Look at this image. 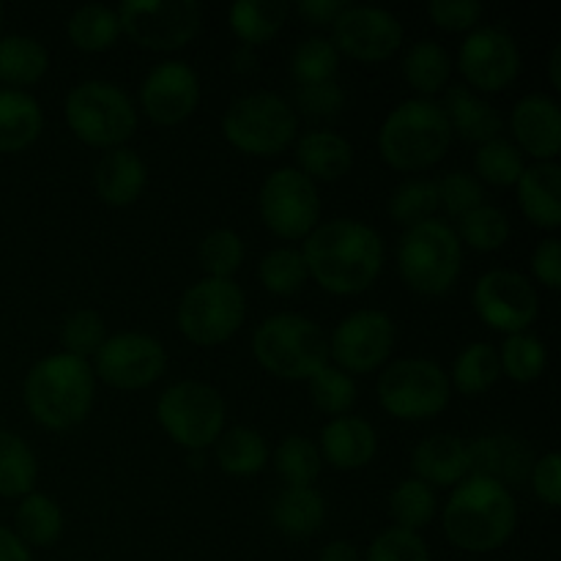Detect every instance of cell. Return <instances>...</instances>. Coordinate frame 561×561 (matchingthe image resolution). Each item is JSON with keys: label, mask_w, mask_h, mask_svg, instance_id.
Returning a JSON list of instances; mask_svg holds the SVG:
<instances>
[{"label": "cell", "mask_w": 561, "mask_h": 561, "mask_svg": "<svg viewBox=\"0 0 561 561\" xmlns=\"http://www.w3.org/2000/svg\"><path fill=\"white\" fill-rule=\"evenodd\" d=\"M307 274L334 296H356L370 288L383 268V239L359 219L321 222L301 244Z\"/></svg>", "instance_id": "cell-1"}, {"label": "cell", "mask_w": 561, "mask_h": 561, "mask_svg": "<svg viewBox=\"0 0 561 561\" xmlns=\"http://www.w3.org/2000/svg\"><path fill=\"white\" fill-rule=\"evenodd\" d=\"M444 535L466 553H493L515 535L518 504L510 488L469 474L453 488L442 513Z\"/></svg>", "instance_id": "cell-2"}, {"label": "cell", "mask_w": 561, "mask_h": 561, "mask_svg": "<svg viewBox=\"0 0 561 561\" xmlns=\"http://www.w3.org/2000/svg\"><path fill=\"white\" fill-rule=\"evenodd\" d=\"M25 409L47 431H69L93 409L96 376L88 359L71 354H49L27 370L22 383Z\"/></svg>", "instance_id": "cell-3"}, {"label": "cell", "mask_w": 561, "mask_h": 561, "mask_svg": "<svg viewBox=\"0 0 561 561\" xmlns=\"http://www.w3.org/2000/svg\"><path fill=\"white\" fill-rule=\"evenodd\" d=\"M449 146H453V126L436 99H405L383 118L378 131V151L383 162L409 173L442 162Z\"/></svg>", "instance_id": "cell-4"}, {"label": "cell", "mask_w": 561, "mask_h": 561, "mask_svg": "<svg viewBox=\"0 0 561 561\" xmlns=\"http://www.w3.org/2000/svg\"><path fill=\"white\" fill-rule=\"evenodd\" d=\"M252 354L272 376L307 381L329 365V337L312 318L274 312L252 334Z\"/></svg>", "instance_id": "cell-5"}, {"label": "cell", "mask_w": 561, "mask_h": 561, "mask_svg": "<svg viewBox=\"0 0 561 561\" xmlns=\"http://www.w3.org/2000/svg\"><path fill=\"white\" fill-rule=\"evenodd\" d=\"M398 268L416 294H447L463 268V244L453 225L433 217L405 228L398 241Z\"/></svg>", "instance_id": "cell-6"}, {"label": "cell", "mask_w": 561, "mask_h": 561, "mask_svg": "<svg viewBox=\"0 0 561 561\" xmlns=\"http://www.w3.org/2000/svg\"><path fill=\"white\" fill-rule=\"evenodd\" d=\"M299 113L274 91H252L230 102L222 115V135L233 148L255 157L283 153L296 140Z\"/></svg>", "instance_id": "cell-7"}, {"label": "cell", "mask_w": 561, "mask_h": 561, "mask_svg": "<svg viewBox=\"0 0 561 561\" xmlns=\"http://www.w3.org/2000/svg\"><path fill=\"white\" fill-rule=\"evenodd\" d=\"M64 113L77 140L96 148L124 146L137 129L135 102L110 80H85L71 88Z\"/></svg>", "instance_id": "cell-8"}, {"label": "cell", "mask_w": 561, "mask_h": 561, "mask_svg": "<svg viewBox=\"0 0 561 561\" xmlns=\"http://www.w3.org/2000/svg\"><path fill=\"white\" fill-rule=\"evenodd\" d=\"M378 403L394 420H431L442 414L453 398L449 373L425 356H405L383 367L378 376Z\"/></svg>", "instance_id": "cell-9"}, {"label": "cell", "mask_w": 561, "mask_h": 561, "mask_svg": "<svg viewBox=\"0 0 561 561\" xmlns=\"http://www.w3.org/2000/svg\"><path fill=\"white\" fill-rule=\"evenodd\" d=\"M225 398L206 381H175L157 400V422L168 438L190 453H203L225 431Z\"/></svg>", "instance_id": "cell-10"}, {"label": "cell", "mask_w": 561, "mask_h": 561, "mask_svg": "<svg viewBox=\"0 0 561 561\" xmlns=\"http://www.w3.org/2000/svg\"><path fill=\"white\" fill-rule=\"evenodd\" d=\"M247 318V296L236 279L203 277L184 290L175 310L181 334L195 345H219L233 337Z\"/></svg>", "instance_id": "cell-11"}, {"label": "cell", "mask_w": 561, "mask_h": 561, "mask_svg": "<svg viewBox=\"0 0 561 561\" xmlns=\"http://www.w3.org/2000/svg\"><path fill=\"white\" fill-rule=\"evenodd\" d=\"M257 208L274 236L296 241L307 239L318 228L321 197L316 181L307 179L294 164H285L266 175L257 195Z\"/></svg>", "instance_id": "cell-12"}, {"label": "cell", "mask_w": 561, "mask_h": 561, "mask_svg": "<svg viewBox=\"0 0 561 561\" xmlns=\"http://www.w3.org/2000/svg\"><path fill=\"white\" fill-rule=\"evenodd\" d=\"M115 11L131 42L159 53L186 47L203 25L197 0H124Z\"/></svg>", "instance_id": "cell-13"}, {"label": "cell", "mask_w": 561, "mask_h": 561, "mask_svg": "<svg viewBox=\"0 0 561 561\" xmlns=\"http://www.w3.org/2000/svg\"><path fill=\"white\" fill-rule=\"evenodd\" d=\"M477 316L504 334H520L540 316L535 283L515 268H491L482 274L471 294Z\"/></svg>", "instance_id": "cell-14"}, {"label": "cell", "mask_w": 561, "mask_h": 561, "mask_svg": "<svg viewBox=\"0 0 561 561\" xmlns=\"http://www.w3.org/2000/svg\"><path fill=\"white\" fill-rule=\"evenodd\" d=\"M398 340L394 321L383 310H356L334 327L329 337V359L340 370L373 373L387 365Z\"/></svg>", "instance_id": "cell-15"}, {"label": "cell", "mask_w": 561, "mask_h": 561, "mask_svg": "<svg viewBox=\"0 0 561 561\" xmlns=\"http://www.w3.org/2000/svg\"><path fill=\"white\" fill-rule=\"evenodd\" d=\"M93 376L115 389H146L159 381L168 367V351L157 337L142 332H121L93 354Z\"/></svg>", "instance_id": "cell-16"}, {"label": "cell", "mask_w": 561, "mask_h": 561, "mask_svg": "<svg viewBox=\"0 0 561 561\" xmlns=\"http://www.w3.org/2000/svg\"><path fill=\"white\" fill-rule=\"evenodd\" d=\"M458 66L469 85L480 91H504L520 75V49L502 25H477L460 44Z\"/></svg>", "instance_id": "cell-17"}, {"label": "cell", "mask_w": 561, "mask_h": 561, "mask_svg": "<svg viewBox=\"0 0 561 561\" xmlns=\"http://www.w3.org/2000/svg\"><path fill=\"white\" fill-rule=\"evenodd\" d=\"M332 44L337 53L356 60L378 64L394 55L403 44V22L381 5L348 3L332 22Z\"/></svg>", "instance_id": "cell-18"}, {"label": "cell", "mask_w": 561, "mask_h": 561, "mask_svg": "<svg viewBox=\"0 0 561 561\" xmlns=\"http://www.w3.org/2000/svg\"><path fill=\"white\" fill-rule=\"evenodd\" d=\"M201 104V77L186 60H162L140 82V107L151 121L175 126Z\"/></svg>", "instance_id": "cell-19"}, {"label": "cell", "mask_w": 561, "mask_h": 561, "mask_svg": "<svg viewBox=\"0 0 561 561\" xmlns=\"http://www.w3.org/2000/svg\"><path fill=\"white\" fill-rule=\"evenodd\" d=\"M535 460L529 444L515 433H485L469 444V474L485 477L504 488L529 482Z\"/></svg>", "instance_id": "cell-20"}, {"label": "cell", "mask_w": 561, "mask_h": 561, "mask_svg": "<svg viewBox=\"0 0 561 561\" xmlns=\"http://www.w3.org/2000/svg\"><path fill=\"white\" fill-rule=\"evenodd\" d=\"M510 129L520 151L531 153L537 162H557L561 148V110L548 93H526L513 104Z\"/></svg>", "instance_id": "cell-21"}, {"label": "cell", "mask_w": 561, "mask_h": 561, "mask_svg": "<svg viewBox=\"0 0 561 561\" xmlns=\"http://www.w3.org/2000/svg\"><path fill=\"white\" fill-rule=\"evenodd\" d=\"M416 480L431 488H455L469 477V444L453 433H433L411 455Z\"/></svg>", "instance_id": "cell-22"}, {"label": "cell", "mask_w": 561, "mask_h": 561, "mask_svg": "<svg viewBox=\"0 0 561 561\" xmlns=\"http://www.w3.org/2000/svg\"><path fill=\"white\" fill-rule=\"evenodd\" d=\"M321 458L343 471L362 469L378 453V433L362 416H334L321 431Z\"/></svg>", "instance_id": "cell-23"}, {"label": "cell", "mask_w": 561, "mask_h": 561, "mask_svg": "<svg viewBox=\"0 0 561 561\" xmlns=\"http://www.w3.org/2000/svg\"><path fill=\"white\" fill-rule=\"evenodd\" d=\"M148 184V168L129 146L107 148L93 170V190L107 206H131Z\"/></svg>", "instance_id": "cell-24"}, {"label": "cell", "mask_w": 561, "mask_h": 561, "mask_svg": "<svg viewBox=\"0 0 561 561\" xmlns=\"http://www.w3.org/2000/svg\"><path fill=\"white\" fill-rule=\"evenodd\" d=\"M518 203L531 225L557 230L561 225V168L559 162H535L518 179Z\"/></svg>", "instance_id": "cell-25"}, {"label": "cell", "mask_w": 561, "mask_h": 561, "mask_svg": "<svg viewBox=\"0 0 561 561\" xmlns=\"http://www.w3.org/2000/svg\"><path fill=\"white\" fill-rule=\"evenodd\" d=\"M442 107L453 126V135H460L466 142H477V146L499 137L504 126L502 113L488 99L477 96L469 85L447 88Z\"/></svg>", "instance_id": "cell-26"}, {"label": "cell", "mask_w": 561, "mask_h": 561, "mask_svg": "<svg viewBox=\"0 0 561 561\" xmlns=\"http://www.w3.org/2000/svg\"><path fill=\"white\" fill-rule=\"evenodd\" d=\"M354 164V148L332 129H312L296 140V168L312 181H337Z\"/></svg>", "instance_id": "cell-27"}, {"label": "cell", "mask_w": 561, "mask_h": 561, "mask_svg": "<svg viewBox=\"0 0 561 561\" xmlns=\"http://www.w3.org/2000/svg\"><path fill=\"white\" fill-rule=\"evenodd\" d=\"M272 520L285 537L307 540L327 520V499L312 485H288L272 504Z\"/></svg>", "instance_id": "cell-28"}, {"label": "cell", "mask_w": 561, "mask_h": 561, "mask_svg": "<svg viewBox=\"0 0 561 561\" xmlns=\"http://www.w3.org/2000/svg\"><path fill=\"white\" fill-rule=\"evenodd\" d=\"M44 113L36 96L14 88H0V153H16L42 135Z\"/></svg>", "instance_id": "cell-29"}, {"label": "cell", "mask_w": 561, "mask_h": 561, "mask_svg": "<svg viewBox=\"0 0 561 561\" xmlns=\"http://www.w3.org/2000/svg\"><path fill=\"white\" fill-rule=\"evenodd\" d=\"M49 69V53L38 38L25 33L0 36V82L14 91L36 85Z\"/></svg>", "instance_id": "cell-30"}, {"label": "cell", "mask_w": 561, "mask_h": 561, "mask_svg": "<svg viewBox=\"0 0 561 561\" xmlns=\"http://www.w3.org/2000/svg\"><path fill=\"white\" fill-rule=\"evenodd\" d=\"M403 77L420 96L431 99L433 93L449 88L453 77V58L447 47L433 38H420L403 55Z\"/></svg>", "instance_id": "cell-31"}, {"label": "cell", "mask_w": 561, "mask_h": 561, "mask_svg": "<svg viewBox=\"0 0 561 561\" xmlns=\"http://www.w3.org/2000/svg\"><path fill=\"white\" fill-rule=\"evenodd\" d=\"M214 458L219 469L230 477H252L263 471L268 463V444L255 427L236 425L222 431V436L214 444Z\"/></svg>", "instance_id": "cell-32"}, {"label": "cell", "mask_w": 561, "mask_h": 561, "mask_svg": "<svg viewBox=\"0 0 561 561\" xmlns=\"http://www.w3.org/2000/svg\"><path fill=\"white\" fill-rule=\"evenodd\" d=\"M64 535V510L47 493L31 491L16 507V537L27 548H47Z\"/></svg>", "instance_id": "cell-33"}, {"label": "cell", "mask_w": 561, "mask_h": 561, "mask_svg": "<svg viewBox=\"0 0 561 561\" xmlns=\"http://www.w3.org/2000/svg\"><path fill=\"white\" fill-rule=\"evenodd\" d=\"M288 20V3L285 0H236L228 11L230 31L252 47L266 44L279 33Z\"/></svg>", "instance_id": "cell-34"}, {"label": "cell", "mask_w": 561, "mask_h": 561, "mask_svg": "<svg viewBox=\"0 0 561 561\" xmlns=\"http://www.w3.org/2000/svg\"><path fill=\"white\" fill-rule=\"evenodd\" d=\"M66 33H69L71 44L85 53H104L113 47L121 36L118 11L110 9L104 3H85L77 5L71 11L69 22H66Z\"/></svg>", "instance_id": "cell-35"}, {"label": "cell", "mask_w": 561, "mask_h": 561, "mask_svg": "<svg viewBox=\"0 0 561 561\" xmlns=\"http://www.w3.org/2000/svg\"><path fill=\"white\" fill-rule=\"evenodd\" d=\"M502 378V365H499V351L491 343H469L458 356H455L453 376L449 383L458 389L460 394H485L488 389L496 387Z\"/></svg>", "instance_id": "cell-36"}, {"label": "cell", "mask_w": 561, "mask_h": 561, "mask_svg": "<svg viewBox=\"0 0 561 561\" xmlns=\"http://www.w3.org/2000/svg\"><path fill=\"white\" fill-rule=\"evenodd\" d=\"M36 477L38 463L31 444L16 436V433L0 427V496H27L36 485Z\"/></svg>", "instance_id": "cell-37"}, {"label": "cell", "mask_w": 561, "mask_h": 561, "mask_svg": "<svg viewBox=\"0 0 561 561\" xmlns=\"http://www.w3.org/2000/svg\"><path fill=\"white\" fill-rule=\"evenodd\" d=\"M436 493L427 482L409 477V480H400L394 485L392 496H389V515L398 524V529L420 531L436 515Z\"/></svg>", "instance_id": "cell-38"}, {"label": "cell", "mask_w": 561, "mask_h": 561, "mask_svg": "<svg viewBox=\"0 0 561 561\" xmlns=\"http://www.w3.org/2000/svg\"><path fill=\"white\" fill-rule=\"evenodd\" d=\"M499 365H502V376L513 378L515 383H531L546 370L548 348L540 337L529 332L507 334L499 348Z\"/></svg>", "instance_id": "cell-39"}, {"label": "cell", "mask_w": 561, "mask_h": 561, "mask_svg": "<svg viewBox=\"0 0 561 561\" xmlns=\"http://www.w3.org/2000/svg\"><path fill=\"white\" fill-rule=\"evenodd\" d=\"M257 277H261L263 288L268 294L294 296L305 288L310 274H307V263L301 257V250H296V247H274V250H268L261 257Z\"/></svg>", "instance_id": "cell-40"}, {"label": "cell", "mask_w": 561, "mask_h": 561, "mask_svg": "<svg viewBox=\"0 0 561 561\" xmlns=\"http://www.w3.org/2000/svg\"><path fill=\"white\" fill-rule=\"evenodd\" d=\"M455 233H458L460 244L466 241L471 250L493 252L502 250V247L507 244L513 228H510V217L502 208L482 203L474 211L463 214V217L458 219V230H455Z\"/></svg>", "instance_id": "cell-41"}, {"label": "cell", "mask_w": 561, "mask_h": 561, "mask_svg": "<svg viewBox=\"0 0 561 561\" xmlns=\"http://www.w3.org/2000/svg\"><path fill=\"white\" fill-rule=\"evenodd\" d=\"M474 168L482 181L493 186H513L518 184L520 173L526 170L524 151L507 137H493V140L477 146Z\"/></svg>", "instance_id": "cell-42"}, {"label": "cell", "mask_w": 561, "mask_h": 561, "mask_svg": "<svg viewBox=\"0 0 561 561\" xmlns=\"http://www.w3.org/2000/svg\"><path fill=\"white\" fill-rule=\"evenodd\" d=\"M321 463L323 458L318 444L299 433L285 436L274 453V466L288 485H312L321 474Z\"/></svg>", "instance_id": "cell-43"}, {"label": "cell", "mask_w": 561, "mask_h": 561, "mask_svg": "<svg viewBox=\"0 0 561 561\" xmlns=\"http://www.w3.org/2000/svg\"><path fill=\"white\" fill-rule=\"evenodd\" d=\"M340 53L327 36H310L290 55V75L299 85L310 82H327L337 77Z\"/></svg>", "instance_id": "cell-44"}, {"label": "cell", "mask_w": 561, "mask_h": 561, "mask_svg": "<svg viewBox=\"0 0 561 561\" xmlns=\"http://www.w3.org/2000/svg\"><path fill=\"white\" fill-rule=\"evenodd\" d=\"M438 211V190L431 179H405L389 197V217L403 228L433 219Z\"/></svg>", "instance_id": "cell-45"}, {"label": "cell", "mask_w": 561, "mask_h": 561, "mask_svg": "<svg viewBox=\"0 0 561 561\" xmlns=\"http://www.w3.org/2000/svg\"><path fill=\"white\" fill-rule=\"evenodd\" d=\"M244 241H241V236L230 228L211 230L208 236H203L201 247H197V257H201V266L203 272H206V277L233 279V274L239 272L241 263H244Z\"/></svg>", "instance_id": "cell-46"}, {"label": "cell", "mask_w": 561, "mask_h": 561, "mask_svg": "<svg viewBox=\"0 0 561 561\" xmlns=\"http://www.w3.org/2000/svg\"><path fill=\"white\" fill-rule=\"evenodd\" d=\"M104 340H107V323H104L102 312H96L93 307H77L60 323L64 354L88 359L102 348Z\"/></svg>", "instance_id": "cell-47"}, {"label": "cell", "mask_w": 561, "mask_h": 561, "mask_svg": "<svg viewBox=\"0 0 561 561\" xmlns=\"http://www.w3.org/2000/svg\"><path fill=\"white\" fill-rule=\"evenodd\" d=\"M310 381V398L312 405L323 414L345 416L356 403V381L354 376H348L345 370H340L337 365H327L316 373Z\"/></svg>", "instance_id": "cell-48"}, {"label": "cell", "mask_w": 561, "mask_h": 561, "mask_svg": "<svg viewBox=\"0 0 561 561\" xmlns=\"http://www.w3.org/2000/svg\"><path fill=\"white\" fill-rule=\"evenodd\" d=\"M436 190H438V208H444V211L455 219L474 211V208L482 206V201H485V190H482L480 179L466 173V170L444 173L442 179L436 181Z\"/></svg>", "instance_id": "cell-49"}, {"label": "cell", "mask_w": 561, "mask_h": 561, "mask_svg": "<svg viewBox=\"0 0 561 561\" xmlns=\"http://www.w3.org/2000/svg\"><path fill=\"white\" fill-rule=\"evenodd\" d=\"M365 561H431V548L420 531L392 526L370 542Z\"/></svg>", "instance_id": "cell-50"}, {"label": "cell", "mask_w": 561, "mask_h": 561, "mask_svg": "<svg viewBox=\"0 0 561 561\" xmlns=\"http://www.w3.org/2000/svg\"><path fill=\"white\" fill-rule=\"evenodd\" d=\"M480 0H431L427 14L444 31H474L477 22L482 20Z\"/></svg>", "instance_id": "cell-51"}, {"label": "cell", "mask_w": 561, "mask_h": 561, "mask_svg": "<svg viewBox=\"0 0 561 561\" xmlns=\"http://www.w3.org/2000/svg\"><path fill=\"white\" fill-rule=\"evenodd\" d=\"M345 102V93L337 80L327 82H310V85L296 88V104L301 113L316 115V118H329L337 113Z\"/></svg>", "instance_id": "cell-52"}, {"label": "cell", "mask_w": 561, "mask_h": 561, "mask_svg": "<svg viewBox=\"0 0 561 561\" xmlns=\"http://www.w3.org/2000/svg\"><path fill=\"white\" fill-rule=\"evenodd\" d=\"M529 482L535 496L551 510H557L561 504V455L546 453L542 458H537L531 466Z\"/></svg>", "instance_id": "cell-53"}, {"label": "cell", "mask_w": 561, "mask_h": 561, "mask_svg": "<svg viewBox=\"0 0 561 561\" xmlns=\"http://www.w3.org/2000/svg\"><path fill=\"white\" fill-rule=\"evenodd\" d=\"M531 274L546 288H561V241L557 236H548L535 247V252H531Z\"/></svg>", "instance_id": "cell-54"}, {"label": "cell", "mask_w": 561, "mask_h": 561, "mask_svg": "<svg viewBox=\"0 0 561 561\" xmlns=\"http://www.w3.org/2000/svg\"><path fill=\"white\" fill-rule=\"evenodd\" d=\"M348 5V0H299L296 11L305 16L310 25H332L343 9Z\"/></svg>", "instance_id": "cell-55"}, {"label": "cell", "mask_w": 561, "mask_h": 561, "mask_svg": "<svg viewBox=\"0 0 561 561\" xmlns=\"http://www.w3.org/2000/svg\"><path fill=\"white\" fill-rule=\"evenodd\" d=\"M0 561H33L31 548L5 526H0Z\"/></svg>", "instance_id": "cell-56"}, {"label": "cell", "mask_w": 561, "mask_h": 561, "mask_svg": "<svg viewBox=\"0 0 561 561\" xmlns=\"http://www.w3.org/2000/svg\"><path fill=\"white\" fill-rule=\"evenodd\" d=\"M318 561H362L359 548L348 540H334L327 542L318 553Z\"/></svg>", "instance_id": "cell-57"}, {"label": "cell", "mask_w": 561, "mask_h": 561, "mask_svg": "<svg viewBox=\"0 0 561 561\" xmlns=\"http://www.w3.org/2000/svg\"><path fill=\"white\" fill-rule=\"evenodd\" d=\"M548 75H551V85L561 91V44L553 47L551 60H548Z\"/></svg>", "instance_id": "cell-58"}, {"label": "cell", "mask_w": 561, "mask_h": 561, "mask_svg": "<svg viewBox=\"0 0 561 561\" xmlns=\"http://www.w3.org/2000/svg\"><path fill=\"white\" fill-rule=\"evenodd\" d=\"M0 25H3V3H0Z\"/></svg>", "instance_id": "cell-59"}]
</instances>
